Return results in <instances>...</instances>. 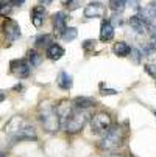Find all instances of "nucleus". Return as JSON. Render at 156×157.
<instances>
[{
	"mask_svg": "<svg viewBox=\"0 0 156 157\" xmlns=\"http://www.w3.org/2000/svg\"><path fill=\"white\" fill-rule=\"evenodd\" d=\"M126 0H109V8L114 13H122L125 10Z\"/></svg>",
	"mask_w": 156,
	"mask_h": 157,
	"instance_id": "obj_19",
	"label": "nucleus"
},
{
	"mask_svg": "<svg viewBox=\"0 0 156 157\" xmlns=\"http://www.w3.org/2000/svg\"><path fill=\"white\" fill-rule=\"evenodd\" d=\"M74 106L75 109H89V107H92L94 106V101L91 98H86V97H78L74 100Z\"/></svg>",
	"mask_w": 156,
	"mask_h": 157,
	"instance_id": "obj_17",
	"label": "nucleus"
},
{
	"mask_svg": "<svg viewBox=\"0 0 156 157\" xmlns=\"http://www.w3.org/2000/svg\"><path fill=\"white\" fill-rule=\"evenodd\" d=\"M44 17H46V10L44 6H34L31 13V22L36 28H39L44 24Z\"/></svg>",
	"mask_w": 156,
	"mask_h": 157,
	"instance_id": "obj_13",
	"label": "nucleus"
},
{
	"mask_svg": "<svg viewBox=\"0 0 156 157\" xmlns=\"http://www.w3.org/2000/svg\"><path fill=\"white\" fill-rule=\"evenodd\" d=\"M10 69H11V73L20 79H24L30 75V65L25 61H13L10 64Z\"/></svg>",
	"mask_w": 156,
	"mask_h": 157,
	"instance_id": "obj_7",
	"label": "nucleus"
},
{
	"mask_svg": "<svg viewBox=\"0 0 156 157\" xmlns=\"http://www.w3.org/2000/svg\"><path fill=\"white\" fill-rule=\"evenodd\" d=\"M28 59H30V62H31V65H39L41 64V61H42V58H41V55L38 53V52H34V50H30L28 52Z\"/></svg>",
	"mask_w": 156,
	"mask_h": 157,
	"instance_id": "obj_22",
	"label": "nucleus"
},
{
	"mask_svg": "<svg viewBox=\"0 0 156 157\" xmlns=\"http://www.w3.org/2000/svg\"><path fill=\"white\" fill-rule=\"evenodd\" d=\"M131 55H133V59H134V62H139V56H141V53H139L138 50L131 48Z\"/></svg>",
	"mask_w": 156,
	"mask_h": 157,
	"instance_id": "obj_27",
	"label": "nucleus"
},
{
	"mask_svg": "<svg viewBox=\"0 0 156 157\" xmlns=\"http://www.w3.org/2000/svg\"><path fill=\"white\" fill-rule=\"evenodd\" d=\"M114 37V27L109 24V22H103L102 28H100V40L102 42H108Z\"/></svg>",
	"mask_w": 156,
	"mask_h": 157,
	"instance_id": "obj_12",
	"label": "nucleus"
},
{
	"mask_svg": "<svg viewBox=\"0 0 156 157\" xmlns=\"http://www.w3.org/2000/svg\"><path fill=\"white\" fill-rule=\"evenodd\" d=\"M39 2L42 3V5H49V3H52L53 0H39Z\"/></svg>",
	"mask_w": 156,
	"mask_h": 157,
	"instance_id": "obj_29",
	"label": "nucleus"
},
{
	"mask_svg": "<svg viewBox=\"0 0 156 157\" xmlns=\"http://www.w3.org/2000/svg\"><path fill=\"white\" fill-rule=\"evenodd\" d=\"M49 44H52V36L50 34H42L36 39V45L38 47H47Z\"/></svg>",
	"mask_w": 156,
	"mask_h": 157,
	"instance_id": "obj_21",
	"label": "nucleus"
},
{
	"mask_svg": "<svg viewBox=\"0 0 156 157\" xmlns=\"http://www.w3.org/2000/svg\"><path fill=\"white\" fill-rule=\"evenodd\" d=\"M77 36H78L77 28H67V30L62 33V39H64V40H74Z\"/></svg>",
	"mask_w": 156,
	"mask_h": 157,
	"instance_id": "obj_23",
	"label": "nucleus"
},
{
	"mask_svg": "<svg viewBox=\"0 0 156 157\" xmlns=\"http://www.w3.org/2000/svg\"><path fill=\"white\" fill-rule=\"evenodd\" d=\"M10 132L14 134V139H19V140H34L36 139L34 128L27 124L25 121H22L20 118H19V126L14 131H10Z\"/></svg>",
	"mask_w": 156,
	"mask_h": 157,
	"instance_id": "obj_5",
	"label": "nucleus"
},
{
	"mask_svg": "<svg viewBox=\"0 0 156 157\" xmlns=\"http://www.w3.org/2000/svg\"><path fill=\"white\" fill-rule=\"evenodd\" d=\"M87 118H89V114H87L84 109H77V110H74L72 114H70V117L66 120V123H64L66 132L75 134V132L81 131V129L84 128Z\"/></svg>",
	"mask_w": 156,
	"mask_h": 157,
	"instance_id": "obj_3",
	"label": "nucleus"
},
{
	"mask_svg": "<svg viewBox=\"0 0 156 157\" xmlns=\"http://www.w3.org/2000/svg\"><path fill=\"white\" fill-rule=\"evenodd\" d=\"M56 81H58V86H59L61 89H64V90H69V89L72 87V76L67 75L66 72H59Z\"/></svg>",
	"mask_w": 156,
	"mask_h": 157,
	"instance_id": "obj_15",
	"label": "nucleus"
},
{
	"mask_svg": "<svg viewBox=\"0 0 156 157\" xmlns=\"http://www.w3.org/2000/svg\"><path fill=\"white\" fill-rule=\"evenodd\" d=\"M52 19H53V28H55V33H58V34L62 36V33L67 30V16H66V13L59 11V13L53 14Z\"/></svg>",
	"mask_w": 156,
	"mask_h": 157,
	"instance_id": "obj_8",
	"label": "nucleus"
},
{
	"mask_svg": "<svg viewBox=\"0 0 156 157\" xmlns=\"http://www.w3.org/2000/svg\"><path fill=\"white\" fill-rule=\"evenodd\" d=\"M100 87H102V86H100ZM102 92H103V95H116V94H117L114 89H103V87H102Z\"/></svg>",
	"mask_w": 156,
	"mask_h": 157,
	"instance_id": "obj_26",
	"label": "nucleus"
},
{
	"mask_svg": "<svg viewBox=\"0 0 156 157\" xmlns=\"http://www.w3.org/2000/svg\"><path fill=\"white\" fill-rule=\"evenodd\" d=\"M114 53L117 56L123 58V56H128L131 53V48H130L128 44H125V42H117L116 45H114Z\"/></svg>",
	"mask_w": 156,
	"mask_h": 157,
	"instance_id": "obj_18",
	"label": "nucleus"
},
{
	"mask_svg": "<svg viewBox=\"0 0 156 157\" xmlns=\"http://www.w3.org/2000/svg\"><path fill=\"white\" fill-rule=\"evenodd\" d=\"M147 72H148L153 78H156V65H154V64H147Z\"/></svg>",
	"mask_w": 156,
	"mask_h": 157,
	"instance_id": "obj_25",
	"label": "nucleus"
},
{
	"mask_svg": "<svg viewBox=\"0 0 156 157\" xmlns=\"http://www.w3.org/2000/svg\"><path fill=\"white\" fill-rule=\"evenodd\" d=\"M2 28H3V34L6 36V39L8 40H16V39H19L20 37V28H19V25L16 24L14 20H11V19H6L5 22H3V25H2Z\"/></svg>",
	"mask_w": 156,
	"mask_h": 157,
	"instance_id": "obj_6",
	"label": "nucleus"
},
{
	"mask_svg": "<svg viewBox=\"0 0 156 157\" xmlns=\"http://www.w3.org/2000/svg\"><path fill=\"white\" fill-rule=\"evenodd\" d=\"M47 56L53 61H58L64 56V48L61 45H58V44H53V45H49L47 48Z\"/></svg>",
	"mask_w": 156,
	"mask_h": 157,
	"instance_id": "obj_14",
	"label": "nucleus"
},
{
	"mask_svg": "<svg viewBox=\"0 0 156 157\" xmlns=\"http://www.w3.org/2000/svg\"><path fill=\"white\" fill-rule=\"evenodd\" d=\"M105 16V6L102 3H89L84 8V17H102Z\"/></svg>",
	"mask_w": 156,
	"mask_h": 157,
	"instance_id": "obj_10",
	"label": "nucleus"
},
{
	"mask_svg": "<svg viewBox=\"0 0 156 157\" xmlns=\"http://www.w3.org/2000/svg\"><path fill=\"white\" fill-rule=\"evenodd\" d=\"M81 3H83V0H62V5L67 8L69 11L78 10V8L81 6Z\"/></svg>",
	"mask_w": 156,
	"mask_h": 157,
	"instance_id": "obj_20",
	"label": "nucleus"
},
{
	"mask_svg": "<svg viewBox=\"0 0 156 157\" xmlns=\"http://www.w3.org/2000/svg\"><path fill=\"white\" fill-rule=\"evenodd\" d=\"M39 120L44 126V129L49 131V132H55L58 131L59 128V115H58V112L56 109H53L52 106H44L41 107V112H39Z\"/></svg>",
	"mask_w": 156,
	"mask_h": 157,
	"instance_id": "obj_2",
	"label": "nucleus"
},
{
	"mask_svg": "<svg viewBox=\"0 0 156 157\" xmlns=\"http://www.w3.org/2000/svg\"><path fill=\"white\" fill-rule=\"evenodd\" d=\"M109 157H123V155H120V154H114V155H109Z\"/></svg>",
	"mask_w": 156,
	"mask_h": 157,
	"instance_id": "obj_30",
	"label": "nucleus"
},
{
	"mask_svg": "<svg viewBox=\"0 0 156 157\" xmlns=\"http://www.w3.org/2000/svg\"><path fill=\"white\" fill-rule=\"evenodd\" d=\"M125 139V134L120 126H111L106 131V136L100 140V149L103 151H114L117 149Z\"/></svg>",
	"mask_w": 156,
	"mask_h": 157,
	"instance_id": "obj_1",
	"label": "nucleus"
},
{
	"mask_svg": "<svg viewBox=\"0 0 156 157\" xmlns=\"http://www.w3.org/2000/svg\"><path fill=\"white\" fill-rule=\"evenodd\" d=\"M11 5L13 3L10 2V0H8V2H6V0H2V16L11 13Z\"/></svg>",
	"mask_w": 156,
	"mask_h": 157,
	"instance_id": "obj_24",
	"label": "nucleus"
},
{
	"mask_svg": "<svg viewBox=\"0 0 156 157\" xmlns=\"http://www.w3.org/2000/svg\"><path fill=\"white\" fill-rule=\"evenodd\" d=\"M10 2H11L14 6H20V5L25 3V0H10Z\"/></svg>",
	"mask_w": 156,
	"mask_h": 157,
	"instance_id": "obj_28",
	"label": "nucleus"
},
{
	"mask_svg": "<svg viewBox=\"0 0 156 157\" xmlns=\"http://www.w3.org/2000/svg\"><path fill=\"white\" fill-rule=\"evenodd\" d=\"M141 17L147 22V24H156V3H150L145 8L141 10Z\"/></svg>",
	"mask_w": 156,
	"mask_h": 157,
	"instance_id": "obj_11",
	"label": "nucleus"
},
{
	"mask_svg": "<svg viewBox=\"0 0 156 157\" xmlns=\"http://www.w3.org/2000/svg\"><path fill=\"white\" fill-rule=\"evenodd\" d=\"M67 104H69L67 101H61V103L56 106V112H58V115H59L61 120H67V118L70 117V114L74 112V110H70V107H69Z\"/></svg>",
	"mask_w": 156,
	"mask_h": 157,
	"instance_id": "obj_16",
	"label": "nucleus"
},
{
	"mask_svg": "<svg viewBox=\"0 0 156 157\" xmlns=\"http://www.w3.org/2000/svg\"><path fill=\"white\" fill-rule=\"evenodd\" d=\"M111 126H113L111 117L106 112H97V114L92 115V118H91V128H92V132H95V134L106 132Z\"/></svg>",
	"mask_w": 156,
	"mask_h": 157,
	"instance_id": "obj_4",
	"label": "nucleus"
},
{
	"mask_svg": "<svg viewBox=\"0 0 156 157\" xmlns=\"http://www.w3.org/2000/svg\"><path fill=\"white\" fill-rule=\"evenodd\" d=\"M130 25H131L133 30H134L136 33H139V34H144V33L148 31V24L141 16H133L130 19Z\"/></svg>",
	"mask_w": 156,
	"mask_h": 157,
	"instance_id": "obj_9",
	"label": "nucleus"
}]
</instances>
